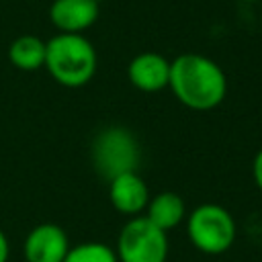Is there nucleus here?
Listing matches in <instances>:
<instances>
[{"mask_svg": "<svg viewBox=\"0 0 262 262\" xmlns=\"http://www.w3.org/2000/svg\"><path fill=\"white\" fill-rule=\"evenodd\" d=\"M168 88L192 111H211L227 94V78L219 63L201 53H182L170 61Z\"/></svg>", "mask_w": 262, "mask_h": 262, "instance_id": "1", "label": "nucleus"}, {"mask_svg": "<svg viewBox=\"0 0 262 262\" xmlns=\"http://www.w3.org/2000/svg\"><path fill=\"white\" fill-rule=\"evenodd\" d=\"M96 63L94 45L80 33H57L45 41V68L66 88L88 84L96 72Z\"/></svg>", "mask_w": 262, "mask_h": 262, "instance_id": "2", "label": "nucleus"}, {"mask_svg": "<svg viewBox=\"0 0 262 262\" xmlns=\"http://www.w3.org/2000/svg\"><path fill=\"white\" fill-rule=\"evenodd\" d=\"M186 233L199 252L217 256L233 246L237 225L225 207L217 203H203L188 213Z\"/></svg>", "mask_w": 262, "mask_h": 262, "instance_id": "3", "label": "nucleus"}, {"mask_svg": "<svg viewBox=\"0 0 262 262\" xmlns=\"http://www.w3.org/2000/svg\"><path fill=\"white\" fill-rule=\"evenodd\" d=\"M168 233L154 225L145 215L131 217L117 237L119 262H166Z\"/></svg>", "mask_w": 262, "mask_h": 262, "instance_id": "4", "label": "nucleus"}, {"mask_svg": "<svg viewBox=\"0 0 262 262\" xmlns=\"http://www.w3.org/2000/svg\"><path fill=\"white\" fill-rule=\"evenodd\" d=\"M92 164L96 172L111 180L125 172H135L139 164V145L131 131L125 127H106L102 129L92 143Z\"/></svg>", "mask_w": 262, "mask_h": 262, "instance_id": "5", "label": "nucleus"}, {"mask_svg": "<svg viewBox=\"0 0 262 262\" xmlns=\"http://www.w3.org/2000/svg\"><path fill=\"white\" fill-rule=\"evenodd\" d=\"M70 250L68 233L55 223L35 225L23 244V254L27 262H63Z\"/></svg>", "mask_w": 262, "mask_h": 262, "instance_id": "6", "label": "nucleus"}, {"mask_svg": "<svg viewBox=\"0 0 262 262\" xmlns=\"http://www.w3.org/2000/svg\"><path fill=\"white\" fill-rule=\"evenodd\" d=\"M149 196L147 184L137 172H125L108 180V201L121 215L137 217L141 211H145Z\"/></svg>", "mask_w": 262, "mask_h": 262, "instance_id": "7", "label": "nucleus"}, {"mask_svg": "<svg viewBox=\"0 0 262 262\" xmlns=\"http://www.w3.org/2000/svg\"><path fill=\"white\" fill-rule=\"evenodd\" d=\"M129 82L141 92H160L168 88L170 61L156 51L137 53L127 66Z\"/></svg>", "mask_w": 262, "mask_h": 262, "instance_id": "8", "label": "nucleus"}, {"mask_svg": "<svg viewBox=\"0 0 262 262\" xmlns=\"http://www.w3.org/2000/svg\"><path fill=\"white\" fill-rule=\"evenodd\" d=\"M98 18L96 0H53L49 20L59 33H84Z\"/></svg>", "mask_w": 262, "mask_h": 262, "instance_id": "9", "label": "nucleus"}, {"mask_svg": "<svg viewBox=\"0 0 262 262\" xmlns=\"http://www.w3.org/2000/svg\"><path fill=\"white\" fill-rule=\"evenodd\" d=\"M145 217L168 233L170 229L178 227L186 217L184 199L172 190L158 192L156 196H149L147 207H145Z\"/></svg>", "mask_w": 262, "mask_h": 262, "instance_id": "10", "label": "nucleus"}, {"mask_svg": "<svg viewBox=\"0 0 262 262\" xmlns=\"http://www.w3.org/2000/svg\"><path fill=\"white\" fill-rule=\"evenodd\" d=\"M8 59L23 72H35L45 66V41L37 35H20L10 43Z\"/></svg>", "mask_w": 262, "mask_h": 262, "instance_id": "11", "label": "nucleus"}, {"mask_svg": "<svg viewBox=\"0 0 262 262\" xmlns=\"http://www.w3.org/2000/svg\"><path fill=\"white\" fill-rule=\"evenodd\" d=\"M63 262H119L117 252L102 242H84L70 246Z\"/></svg>", "mask_w": 262, "mask_h": 262, "instance_id": "12", "label": "nucleus"}, {"mask_svg": "<svg viewBox=\"0 0 262 262\" xmlns=\"http://www.w3.org/2000/svg\"><path fill=\"white\" fill-rule=\"evenodd\" d=\"M252 176H254V182H256L258 190L262 192V149L254 156V162H252Z\"/></svg>", "mask_w": 262, "mask_h": 262, "instance_id": "13", "label": "nucleus"}, {"mask_svg": "<svg viewBox=\"0 0 262 262\" xmlns=\"http://www.w3.org/2000/svg\"><path fill=\"white\" fill-rule=\"evenodd\" d=\"M8 254H10V244L4 231L0 229V262H8Z\"/></svg>", "mask_w": 262, "mask_h": 262, "instance_id": "14", "label": "nucleus"}]
</instances>
